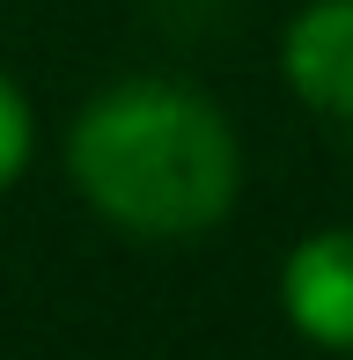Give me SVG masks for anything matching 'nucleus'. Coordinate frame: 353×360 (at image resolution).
<instances>
[{
	"mask_svg": "<svg viewBox=\"0 0 353 360\" xmlns=\"http://www.w3.org/2000/svg\"><path fill=\"white\" fill-rule=\"evenodd\" d=\"M74 184L133 236H199L236 206V140L191 89L133 81L82 110Z\"/></svg>",
	"mask_w": 353,
	"mask_h": 360,
	"instance_id": "1",
	"label": "nucleus"
},
{
	"mask_svg": "<svg viewBox=\"0 0 353 360\" xmlns=\"http://www.w3.org/2000/svg\"><path fill=\"white\" fill-rule=\"evenodd\" d=\"M287 316L316 338V346H353V228L309 236L280 272Z\"/></svg>",
	"mask_w": 353,
	"mask_h": 360,
	"instance_id": "2",
	"label": "nucleus"
},
{
	"mask_svg": "<svg viewBox=\"0 0 353 360\" xmlns=\"http://www.w3.org/2000/svg\"><path fill=\"white\" fill-rule=\"evenodd\" d=\"M280 67L295 81V96H309L331 118H353V0L302 8L287 44H280Z\"/></svg>",
	"mask_w": 353,
	"mask_h": 360,
	"instance_id": "3",
	"label": "nucleus"
},
{
	"mask_svg": "<svg viewBox=\"0 0 353 360\" xmlns=\"http://www.w3.org/2000/svg\"><path fill=\"white\" fill-rule=\"evenodd\" d=\"M23 162H30V103H23V89L0 74V191L23 176Z\"/></svg>",
	"mask_w": 353,
	"mask_h": 360,
	"instance_id": "4",
	"label": "nucleus"
}]
</instances>
